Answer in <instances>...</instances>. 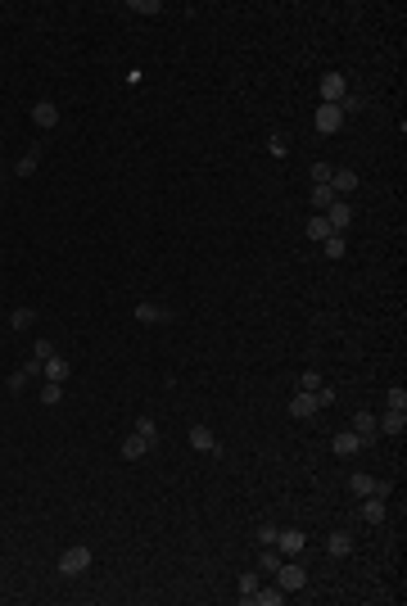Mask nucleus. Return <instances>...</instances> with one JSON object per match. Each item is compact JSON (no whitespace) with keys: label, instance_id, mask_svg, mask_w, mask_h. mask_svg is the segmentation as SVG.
Listing matches in <instances>:
<instances>
[{"label":"nucleus","instance_id":"nucleus-1","mask_svg":"<svg viewBox=\"0 0 407 606\" xmlns=\"http://www.w3.org/2000/svg\"><path fill=\"white\" fill-rule=\"evenodd\" d=\"M86 570H91V548H82V543L59 557V574H64V579H77V574H86Z\"/></svg>","mask_w":407,"mask_h":606},{"label":"nucleus","instance_id":"nucleus-2","mask_svg":"<svg viewBox=\"0 0 407 606\" xmlns=\"http://www.w3.org/2000/svg\"><path fill=\"white\" fill-rule=\"evenodd\" d=\"M303 584H308V570H303L299 561H280V565H276V588H285V593H299Z\"/></svg>","mask_w":407,"mask_h":606},{"label":"nucleus","instance_id":"nucleus-3","mask_svg":"<svg viewBox=\"0 0 407 606\" xmlns=\"http://www.w3.org/2000/svg\"><path fill=\"white\" fill-rule=\"evenodd\" d=\"M349 489H353L358 498H389V493H394V484H385V480H371V475H362V471H358V475H349Z\"/></svg>","mask_w":407,"mask_h":606},{"label":"nucleus","instance_id":"nucleus-4","mask_svg":"<svg viewBox=\"0 0 407 606\" xmlns=\"http://www.w3.org/2000/svg\"><path fill=\"white\" fill-rule=\"evenodd\" d=\"M190 448L204 457H222V444H217V434L208 425H190Z\"/></svg>","mask_w":407,"mask_h":606},{"label":"nucleus","instance_id":"nucleus-5","mask_svg":"<svg viewBox=\"0 0 407 606\" xmlns=\"http://www.w3.org/2000/svg\"><path fill=\"white\" fill-rule=\"evenodd\" d=\"M280 557H299L303 548H308V534L303 530H276V543H272Z\"/></svg>","mask_w":407,"mask_h":606},{"label":"nucleus","instance_id":"nucleus-6","mask_svg":"<svg viewBox=\"0 0 407 606\" xmlns=\"http://www.w3.org/2000/svg\"><path fill=\"white\" fill-rule=\"evenodd\" d=\"M172 308L168 303H136V322H145V326H168L172 322Z\"/></svg>","mask_w":407,"mask_h":606},{"label":"nucleus","instance_id":"nucleus-7","mask_svg":"<svg viewBox=\"0 0 407 606\" xmlns=\"http://www.w3.org/2000/svg\"><path fill=\"white\" fill-rule=\"evenodd\" d=\"M312 127L322 131V136H335V131L344 127V113H340V104H322V109H317V118H312Z\"/></svg>","mask_w":407,"mask_h":606},{"label":"nucleus","instance_id":"nucleus-8","mask_svg":"<svg viewBox=\"0 0 407 606\" xmlns=\"http://www.w3.org/2000/svg\"><path fill=\"white\" fill-rule=\"evenodd\" d=\"M344 96H349V82H344V73H326V77H322V104H340Z\"/></svg>","mask_w":407,"mask_h":606},{"label":"nucleus","instance_id":"nucleus-9","mask_svg":"<svg viewBox=\"0 0 407 606\" xmlns=\"http://www.w3.org/2000/svg\"><path fill=\"white\" fill-rule=\"evenodd\" d=\"M32 122H36L41 131L59 127V104H54V100H36V104H32Z\"/></svg>","mask_w":407,"mask_h":606},{"label":"nucleus","instance_id":"nucleus-10","mask_svg":"<svg viewBox=\"0 0 407 606\" xmlns=\"http://www.w3.org/2000/svg\"><path fill=\"white\" fill-rule=\"evenodd\" d=\"M317 394H308V390H299L294 399H289V416H299V421H308V416H317Z\"/></svg>","mask_w":407,"mask_h":606},{"label":"nucleus","instance_id":"nucleus-11","mask_svg":"<svg viewBox=\"0 0 407 606\" xmlns=\"http://www.w3.org/2000/svg\"><path fill=\"white\" fill-rule=\"evenodd\" d=\"M326 222H331V231H344V227H349V222H353V204H349V199H335V204L331 208H326Z\"/></svg>","mask_w":407,"mask_h":606},{"label":"nucleus","instance_id":"nucleus-12","mask_svg":"<svg viewBox=\"0 0 407 606\" xmlns=\"http://www.w3.org/2000/svg\"><path fill=\"white\" fill-rule=\"evenodd\" d=\"M331 448H335V453H340V457H353V453H362V439H358V434L353 430H340V434H335V439H331Z\"/></svg>","mask_w":407,"mask_h":606},{"label":"nucleus","instance_id":"nucleus-13","mask_svg":"<svg viewBox=\"0 0 407 606\" xmlns=\"http://www.w3.org/2000/svg\"><path fill=\"white\" fill-rule=\"evenodd\" d=\"M258 588H263V579H258L254 570H245V574L236 579V597H240L245 606H254V593H258Z\"/></svg>","mask_w":407,"mask_h":606},{"label":"nucleus","instance_id":"nucleus-14","mask_svg":"<svg viewBox=\"0 0 407 606\" xmlns=\"http://www.w3.org/2000/svg\"><path fill=\"white\" fill-rule=\"evenodd\" d=\"M353 552V534L349 530H335L331 539H326V557H349Z\"/></svg>","mask_w":407,"mask_h":606},{"label":"nucleus","instance_id":"nucleus-15","mask_svg":"<svg viewBox=\"0 0 407 606\" xmlns=\"http://www.w3.org/2000/svg\"><path fill=\"white\" fill-rule=\"evenodd\" d=\"M331 190H335V195H353V190H358V172H353V168L331 172Z\"/></svg>","mask_w":407,"mask_h":606},{"label":"nucleus","instance_id":"nucleus-16","mask_svg":"<svg viewBox=\"0 0 407 606\" xmlns=\"http://www.w3.org/2000/svg\"><path fill=\"white\" fill-rule=\"evenodd\" d=\"M375 430H380V434H403V430H407V416L389 407L385 416H375Z\"/></svg>","mask_w":407,"mask_h":606},{"label":"nucleus","instance_id":"nucleus-17","mask_svg":"<svg viewBox=\"0 0 407 606\" xmlns=\"http://www.w3.org/2000/svg\"><path fill=\"white\" fill-rule=\"evenodd\" d=\"M349 430H353L358 439H362V444H371L375 434H380V430H375V416H371V412H358V416H353V425H349Z\"/></svg>","mask_w":407,"mask_h":606},{"label":"nucleus","instance_id":"nucleus-18","mask_svg":"<svg viewBox=\"0 0 407 606\" xmlns=\"http://www.w3.org/2000/svg\"><path fill=\"white\" fill-rule=\"evenodd\" d=\"M335 199H340V195H335L331 186H312V190H308V204H312V213H326V208H331Z\"/></svg>","mask_w":407,"mask_h":606},{"label":"nucleus","instance_id":"nucleus-19","mask_svg":"<svg viewBox=\"0 0 407 606\" xmlns=\"http://www.w3.org/2000/svg\"><path fill=\"white\" fill-rule=\"evenodd\" d=\"M41 376H45V380H54V385H64V380H68V362H64L59 353L45 357V362H41Z\"/></svg>","mask_w":407,"mask_h":606},{"label":"nucleus","instance_id":"nucleus-20","mask_svg":"<svg viewBox=\"0 0 407 606\" xmlns=\"http://www.w3.org/2000/svg\"><path fill=\"white\" fill-rule=\"evenodd\" d=\"M362 520L366 525H385V498H362Z\"/></svg>","mask_w":407,"mask_h":606},{"label":"nucleus","instance_id":"nucleus-21","mask_svg":"<svg viewBox=\"0 0 407 606\" xmlns=\"http://www.w3.org/2000/svg\"><path fill=\"white\" fill-rule=\"evenodd\" d=\"M145 453H150V444H145V439H140V434L131 430L127 439H122V457H127V462H140Z\"/></svg>","mask_w":407,"mask_h":606},{"label":"nucleus","instance_id":"nucleus-22","mask_svg":"<svg viewBox=\"0 0 407 606\" xmlns=\"http://www.w3.org/2000/svg\"><path fill=\"white\" fill-rule=\"evenodd\" d=\"M326 236H335V231H331V222H326L322 213H312V217H308V240H317V245H322Z\"/></svg>","mask_w":407,"mask_h":606},{"label":"nucleus","instance_id":"nucleus-23","mask_svg":"<svg viewBox=\"0 0 407 606\" xmlns=\"http://www.w3.org/2000/svg\"><path fill=\"white\" fill-rule=\"evenodd\" d=\"M280 602H285V588H276V584L254 593V606H280Z\"/></svg>","mask_w":407,"mask_h":606},{"label":"nucleus","instance_id":"nucleus-24","mask_svg":"<svg viewBox=\"0 0 407 606\" xmlns=\"http://www.w3.org/2000/svg\"><path fill=\"white\" fill-rule=\"evenodd\" d=\"M136 434H140L150 448H159V425H154V416H140V421H136Z\"/></svg>","mask_w":407,"mask_h":606},{"label":"nucleus","instance_id":"nucleus-25","mask_svg":"<svg viewBox=\"0 0 407 606\" xmlns=\"http://www.w3.org/2000/svg\"><path fill=\"white\" fill-rule=\"evenodd\" d=\"M10 326H14V330H28V326H36V308H14V313H10Z\"/></svg>","mask_w":407,"mask_h":606},{"label":"nucleus","instance_id":"nucleus-26","mask_svg":"<svg viewBox=\"0 0 407 606\" xmlns=\"http://www.w3.org/2000/svg\"><path fill=\"white\" fill-rule=\"evenodd\" d=\"M36 163H41V150H28L19 163H14V172H19V177H32V172H36Z\"/></svg>","mask_w":407,"mask_h":606},{"label":"nucleus","instance_id":"nucleus-27","mask_svg":"<svg viewBox=\"0 0 407 606\" xmlns=\"http://www.w3.org/2000/svg\"><path fill=\"white\" fill-rule=\"evenodd\" d=\"M322 249H326V258H344V254H349V245H344V236L335 231V236L322 240Z\"/></svg>","mask_w":407,"mask_h":606},{"label":"nucleus","instance_id":"nucleus-28","mask_svg":"<svg viewBox=\"0 0 407 606\" xmlns=\"http://www.w3.org/2000/svg\"><path fill=\"white\" fill-rule=\"evenodd\" d=\"M276 565H280V552H276V548H263V557H258V570H263V574H276Z\"/></svg>","mask_w":407,"mask_h":606},{"label":"nucleus","instance_id":"nucleus-29","mask_svg":"<svg viewBox=\"0 0 407 606\" xmlns=\"http://www.w3.org/2000/svg\"><path fill=\"white\" fill-rule=\"evenodd\" d=\"M267 154H272V159H285V154H289V145H285L280 131H272V136H267Z\"/></svg>","mask_w":407,"mask_h":606},{"label":"nucleus","instance_id":"nucleus-30","mask_svg":"<svg viewBox=\"0 0 407 606\" xmlns=\"http://www.w3.org/2000/svg\"><path fill=\"white\" fill-rule=\"evenodd\" d=\"M131 10L145 14V19H154V14H163V0H131Z\"/></svg>","mask_w":407,"mask_h":606},{"label":"nucleus","instance_id":"nucleus-31","mask_svg":"<svg viewBox=\"0 0 407 606\" xmlns=\"http://www.w3.org/2000/svg\"><path fill=\"white\" fill-rule=\"evenodd\" d=\"M362 104H366V100H362V96H353V91H349V96L340 100V113H344V118H349V113H362Z\"/></svg>","mask_w":407,"mask_h":606},{"label":"nucleus","instance_id":"nucleus-32","mask_svg":"<svg viewBox=\"0 0 407 606\" xmlns=\"http://www.w3.org/2000/svg\"><path fill=\"white\" fill-rule=\"evenodd\" d=\"M64 399V385H54V380H45V390H41V403L45 407H54V403Z\"/></svg>","mask_w":407,"mask_h":606},{"label":"nucleus","instance_id":"nucleus-33","mask_svg":"<svg viewBox=\"0 0 407 606\" xmlns=\"http://www.w3.org/2000/svg\"><path fill=\"white\" fill-rule=\"evenodd\" d=\"M331 163H312V186H331Z\"/></svg>","mask_w":407,"mask_h":606},{"label":"nucleus","instance_id":"nucleus-34","mask_svg":"<svg viewBox=\"0 0 407 606\" xmlns=\"http://www.w3.org/2000/svg\"><path fill=\"white\" fill-rule=\"evenodd\" d=\"M299 390H322V371H303V376H299Z\"/></svg>","mask_w":407,"mask_h":606},{"label":"nucleus","instance_id":"nucleus-35","mask_svg":"<svg viewBox=\"0 0 407 606\" xmlns=\"http://www.w3.org/2000/svg\"><path fill=\"white\" fill-rule=\"evenodd\" d=\"M258 543H263V548H272V543H276V525H272V520H263V525H258Z\"/></svg>","mask_w":407,"mask_h":606},{"label":"nucleus","instance_id":"nucleus-36","mask_svg":"<svg viewBox=\"0 0 407 606\" xmlns=\"http://www.w3.org/2000/svg\"><path fill=\"white\" fill-rule=\"evenodd\" d=\"M389 407H394V412H407V390H403V385H394V390H389Z\"/></svg>","mask_w":407,"mask_h":606},{"label":"nucleus","instance_id":"nucleus-37","mask_svg":"<svg viewBox=\"0 0 407 606\" xmlns=\"http://www.w3.org/2000/svg\"><path fill=\"white\" fill-rule=\"evenodd\" d=\"M312 394H317V407H331V403H335V390H331V385H322V390H312Z\"/></svg>","mask_w":407,"mask_h":606},{"label":"nucleus","instance_id":"nucleus-38","mask_svg":"<svg viewBox=\"0 0 407 606\" xmlns=\"http://www.w3.org/2000/svg\"><path fill=\"white\" fill-rule=\"evenodd\" d=\"M45 357H54V344L50 339H36V362H45Z\"/></svg>","mask_w":407,"mask_h":606}]
</instances>
